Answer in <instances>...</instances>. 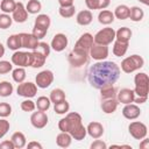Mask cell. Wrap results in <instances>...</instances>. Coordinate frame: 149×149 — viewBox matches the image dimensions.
Listing matches in <instances>:
<instances>
[{
	"mask_svg": "<svg viewBox=\"0 0 149 149\" xmlns=\"http://www.w3.org/2000/svg\"><path fill=\"white\" fill-rule=\"evenodd\" d=\"M120 68L112 61H98L90 66L87 79L92 87L100 90L106 85H113L120 77Z\"/></svg>",
	"mask_w": 149,
	"mask_h": 149,
	"instance_id": "1",
	"label": "cell"
},
{
	"mask_svg": "<svg viewBox=\"0 0 149 149\" xmlns=\"http://www.w3.org/2000/svg\"><path fill=\"white\" fill-rule=\"evenodd\" d=\"M66 119H68V123H69L68 133L72 136V139L77 140V141L84 140L87 132H86V127H84V125L81 122L83 121L81 115L77 112H70V113H66Z\"/></svg>",
	"mask_w": 149,
	"mask_h": 149,
	"instance_id": "2",
	"label": "cell"
},
{
	"mask_svg": "<svg viewBox=\"0 0 149 149\" xmlns=\"http://www.w3.org/2000/svg\"><path fill=\"white\" fill-rule=\"evenodd\" d=\"M144 65V59L140 55H132L123 58L121 62V70L126 73H132L136 70H140Z\"/></svg>",
	"mask_w": 149,
	"mask_h": 149,
	"instance_id": "3",
	"label": "cell"
},
{
	"mask_svg": "<svg viewBox=\"0 0 149 149\" xmlns=\"http://www.w3.org/2000/svg\"><path fill=\"white\" fill-rule=\"evenodd\" d=\"M135 88L134 93L139 97H148L149 93V77L146 72H139L134 77Z\"/></svg>",
	"mask_w": 149,
	"mask_h": 149,
	"instance_id": "4",
	"label": "cell"
},
{
	"mask_svg": "<svg viewBox=\"0 0 149 149\" xmlns=\"http://www.w3.org/2000/svg\"><path fill=\"white\" fill-rule=\"evenodd\" d=\"M115 40V30L111 27H106L100 29L94 36L93 41L97 44H102V45H108Z\"/></svg>",
	"mask_w": 149,
	"mask_h": 149,
	"instance_id": "5",
	"label": "cell"
},
{
	"mask_svg": "<svg viewBox=\"0 0 149 149\" xmlns=\"http://www.w3.org/2000/svg\"><path fill=\"white\" fill-rule=\"evenodd\" d=\"M12 63L14 65L26 68V66H31L33 63V52L31 51H20L16 50L12 55Z\"/></svg>",
	"mask_w": 149,
	"mask_h": 149,
	"instance_id": "6",
	"label": "cell"
},
{
	"mask_svg": "<svg viewBox=\"0 0 149 149\" xmlns=\"http://www.w3.org/2000/svg\"><path fill=\"white\" fill-rule=\"evenodd\" d=\"M128 132H129L130 136L134 137L135 140H142V139H144L147 136L148 128H147V126L143 122L133 121L128 126Z\"/></svg>",
	"mask_w": 149,
	"mask_h": 149,
	"instance_id": "7",
	"label": "cell"
},
{
	"mask_svg": "<svg viewBox=\"0 0 149 149\" xmlns=\"http://www.w3.org/2000/svg\"><path fill=\"white\" fill-rule=\"evenodd\" d=\"M16 93L23 98H33L37 93V86L31 81H22L17 85Z\"/></svg>",
	"mask_w": 149,
	"mask_h": 149,
	"instance_id": "8",
	"label": "cell"
},
{
	"mask_svg": "<svg viewBox=\"0 0 149 149\" xmlns=\"http://www.w3.org/2000/svg\"><path fill=\"white\" fill-rule=\"evenodd\" d=\"M94 43L93 41V35L90 34V33H84L79 38L78 41L76 42L74 44V48L73 50H77V51H83V52H87L90 51L92 44Z\"/></svg>",
	"mask_w": 149,
	"mask_h": 149,
	"instance_id": "9",
	"label": "cell"
},
{
	"mask_svg": "<svg viewBox=\"0 0 149 149\" xmlns=\"http://www.w3.org/2000/svg\"><path fill=\"white\" fill-rule=\"evenodd\" d=\"M68 61L70 63L71 66L73 68H80L84 64L87 63L88 61V54L87 52H83V51H77V50H72L69 54Z\"/></svg>",
	"mask_w": 149,
	"mask_h": 149,
	"instance_id": "10",
	"label": "cell"
},
{
	"mask_svg": "<svg viewBox=\"0 0 149 149\" xmlns=\"http://www.w3.org/2000/svg\"><path fill=\"white\" fill-rule=\"evenodd\" d=\"M54 81V73L50 70H43L37 73L35 77V84L40 88H47L49 87Z\"/></svg>",
	"mask_w": 149,
	"mask_h": 149,
	"instance_id": "11",
	"label": "cell"
},
{
	"mask_svg": "<svg viewBox=\"0 0 149 149\" xmlns=\"http://www.w3.org/2000/svg\"><path fill=\"white\" fill-rule=\"evenodd\" d=\"M88 56H91L95 61H105L108 57V47L93 43L88 51Z\"/></svg>",
	"mask_w": 149,
	"mask_h": 149,
	"instance_id": "12",
	"label": "cell"
},
{
	"mask_svg": "<svg viewBox=\"0 0 149 149\" xmlns=\"http://www.w3.org/2000/svg\"><path fill=\"white\" fill-rule=\"evenodd\" d=\"M30 123L33 125V127L37 128V129H42L47 126L48 123V115L45 112L43 111H38L34 112L30 116Z\"/></svg>",
	"mask_w": 149,
	"mask_h": 149,
	"instance_id": "13",
	"label": "cell"
},
{
	"mask_svg": "<svg viewBox=\"0 0 149 149\" xmlns=\"http://www.w3.org/2000/svg\"><path fill=\"white\" fill-rule=\"evenodd\" d=\"M68 42L69 41H68L66 35L62 34V33H58L52 37L51 43H50V48H52L56 52H61L68 47Z\"/></svg>",
	"mask_w": 149,
	"mask_h": 149,
	"instance_id": "14",
	"label": "cell"
},
{
	"mask_svg": "<svg viewBox=\"0 0 149 149\" xmlns=\"http://www.w3.org/2000/svg\"><path fill=\"white\" fill-rule=\"evenodd\" d=\"M12 19L17 23H23L27 21L28 12L26 9V6L22 2H16V7L12 13Z\"/></svg>",
	"mask_w": 149,
	"mask_h": 149,
	"instance_id": "15",
	"label": "cell"
},
{
	"mask_svg": "<svg viewBox=\"0 0 149 149\" xmlns=\"http://www.w3.org/2000/svg\"><path fill=\"white\" fill-rule=\"evenodd\" d=\"M122 115L128 120H135L141 115V109L136 104H127L122 108Z\"/></svg>",
	"mask_w": 149,
	"mask_h": 149,
	"instance_id": "16",
	"label": "cell"
},
{
	"mask_svg": "<svg viewBox=\"0 0 149 149\" xmlns=\"http://www.w3.org/2000/svg\"><path fill=\"white\" fill-rule=\"evenodd\" d=\"M86 132L92 139H100L104 135V126L98 121H92L87 125Z\"/></svg>",
	"mask_w": 149,
	"mask_h": 149,
	"instance_id": "17",
	"label": "cell"
},
{
	"mask_svg": "<svg viewBox=\"0 0 149 149\" xmlns=\"http://www.w3.org/2000/svg\"><path fill=\"white\" fill-rule=\"evenodd\" d=\"M21 42H22V48H26L28 50H34L36 49L37 44H38V40L33 35V34H28V33H21Z\"/></svg>",
	"mask_w": 149,
	"mask_h": 149,
	"instance_id": "18",
	"label": "cell"
},
{
	"mask_svg": "<svg viewBox=\"0 0 149 149\" xmlns=\"http://www.w3.org/2000/svg\"><path fill=\"white\" fill-rule=\"evenodd\" d=\"M134 98H135L134 90L130 88H121L120 92L116 94V100L123 105L132 104L134 101Z\"/></svg>",
	"mask_w": 149,
	"mask_h": 149,
	"instance_id": "19",
	"label": "cell"
},
{
	"mask_svg": "<svg viewBox=\"0 0 149 149\" xmlns=\"http://www.w3.org/2000/svg\"><path fill=\"white\" fill-rule=\"evenodd\" d=\"M93 20V15L91 13L90 9H84V10H80L77 16H76V21L78 24L80 26H88Z\"/></svg>",
	"mask_w": 149,
	"mask_h": 149,
	"instance_id": "20",
	"label": "cell"
},
{
	"mask_svg": "<svg viewBox=\"0 0 149 149\" xmlns=\"http://www.w3.org/2000/svg\"><path fill=\"white\" fill-rule=\"evenodd\" d=\"M119 105V101L115 98H111V99H104L101 102V109L104 113L106 114H112L116 111Z\"/></svg>",
	"mask_w": 149,
	"mask_h": 149,
	"instance_id": "21",
	"label": "cell"
},
{
	"mask_svg": "<svg viewBox=\"0 0 149 149\" xmlns=\"http://www.w3.org/2000/svg\"><path fill=\"white\" fill-rule=\"evenodd\" d=\"M114 19L115 17H114L113 12H111L108 9H101L100 13L98 14V21H99V23H101L104 26H108V24L113 23Z\"/></svg>",
	"mask_w": 149,
	"mask_h": 149,
	"instance_id": "22",
	"label": "cell"
},
{
	"mask_svg": "<svg viewBox=\"0 0 149 149\" xmlns=\"http://www.w3.org/2000/svg\"><path fill=\"white\" fill-rule=\"evenodd\" d=\"M72 142V136L66 133V132H61L57 136H56V143L58 147L61 148H68L71 146Z\"/></svg>",
	"mask_w": 149,
	"mask_h": 149,
	"instance_id": "23",
	"label": "cell"
},
{
	"mask_svg": "<svg viewBox=\"0 0 149 149\" xmlns=\"http://www.w3.org/2000/svg\"><path fill=\"white\" fill-rule=\"evenodd\" d=\"M128 44L129 42H121L115 40L114 44H113V54L116 57H122L126 55L127 50H128Z\"/></svg>",
	"mask_w": 149,
	"mask_h": 149,
	"instance_id": "24",
	"label": "cell"
},
{
	"mask_svg": "<svg viewBox=\"0 0 149 149\" xmlns=\"http://www.w3.org/2000/svg\"><path fill=\"white\" fill-rule=\"evenodd\" d=\"M10 141L13 142L14 148H16V149H21V148H24V147L27 146L26 136H24V134L21 133V132H15V133L12 135Z\"/></svg>",
	"mask_w": 149,
	"mask_h": 149,
	"instance_id": "25",
	"label": "cell"
},
{
	"mask_svg": "<svg viewBox=\"0 0 149 149\" xmlns=\"http://www.w3.org/2000/svg\"><path fill=\"white\" fill-rule=\"evenodd\" d=\"M7 47L10 50H19L20 48H22V42H21V35L20 34H13L7 38Z\"/></svg>",
	"mask_w": 149,
	"mask_h": 149,
	"instance_id": "26",
	"label": "cell"
},
{
	"mask_svg": "<svg viewBox=\"0 0 149 149\" xmlns=\"http://www.w3.org/2000/svg\"><path fill=\"white\" fill-rule=\"evenodd\" d=\"M132 30L127 27H121L115 31V40L121 41V42H129L132 37Z\"/></svg>",
	"mask_w": 149,
	"mask_h": 149,
	"instance_id": "27",
	"label": "cell"
},
{
	"mask_svg": "<svg viewBox=\"0 0 149 149\" xmlns=\"http://www.w3.org/2000/svg\"><path fill=\"white\" fill-rule=\"evenodd\" d=\"M144 16V12L142 8H140L139 6H133L129 8V16L128 19H130L133 22H140Z\"/></svg>",
	"mask_w": 149,
	"mask_h": 149,
	"instance_id": "28",
	"label": "cell"
},
{
	"mask_svg": "<svg viewBox=\"0 0 149 149\" xmlns=\"http://www.w3.org/2000/svg\"><path fill=\"white\" fill-rule=\"evenodd\" d=\"M114 17L119 20H126L129 16V7L127 5H119L114 9Z\"/></svg>",
	"mask_w": 149,
	"mask_h": 149,
	"instance_id": "29",
	"label": "cell"
},
{
	"mask_svg": "<svg viewBox=\"0 0 149 149\" xmlns=\"http://www.w3.org/2000/svg\"><path fill=\"white\" fill-rule=\"evenodd\" d=\"M31 52H33V63H31V68L37 69V68L43 66L44 63H45V61H47V57H45L43 54L38 52L37 50H33Z\"/></svg>",
	"mask_w": 149,
	"mask_h": 149,
	"instance_id": "30",
	"label": "cell"
},
{
	"mask_svg": "<svg viewBox=\"0 0 149 149\" xmlns=\"http://www.w3.org/2000/svg\"><path fill=\"white\" fill-rule=\"evenodd\" d=\"M115 95H116V90L113 85H106V86L100 88V97H101L102 100L115 98Z\"/></svg>",
	"mask_w": 149,
	"mask_h": 149,
	"instance_id": "31",
	"label": "cell"
},
{
	"mask_svg": "<svg viewBox=\"0 0 149 149\" xmlns=\"http://www.w3.org/2000/svg\"><path fill=\"white\" fill-rule=\"evenodd\" d=\"M49 99H50V101L54 102V104H57V102H59V101H63V100H65V92H64L62 88H54V90L50 92Z\"/></svg>",
	"mask_w": 149,
	"mask_h": 149,
	"instance_id": "32",
	"label": "cell"
},
{
	"mask_svg": "<svg viewBox=\"0 0 149 149\" xmlns=\"http://www.w3.org/2000/svg\"><path fill=\"white\" fill-rule=\"evenodd\" d=\"M35 105H36V108L38 111H43V112H47L49 108H50V105H51V101L48 97H38L37 100L35 101Z\"/></svg>",
	"mask_w": 149,
	"mask_h": 149,
	"instance_id": "33",
	"label": "cell"
},
{
	"mask_svg": "<svg viewBox=\"0 0 149 149\" xmlns=\"http://www.w3.org/2000/svg\"><path fill=\"white\" fill-rule=\"evenodd\" d=\"M14 91V87H13V84H10L9 81H0V97H10L12 93Z\"/></svg>",
	"mask_w": 149,
	"mask_h": 149,
	"instance_id": "34",
	"label": "cell"
},
{
	"mask_svg": "<svg viewBox=\"0 0 149 149\" xmlns=\"http://www.w3.org/2000/svg\"><path fill=\"white\" fill-rule=\"evenodd\" d=\"M12 77H13V80L17 84L24 81L26 79V70L24 68H21V66H17L16 69L12 70Z\"/></svg>",
	"mask_w": 149,
	"mask_h": 149,
	"instance_id": "35",
	"label": "cell"
},
{
	"mask_svg": "<svg viewBox=\"0 0 149 149\" xmlns=\"http://www.w3.org/2000/svg\"><path fill=\"white\" fill-rule=\"evenodd\" d=\"M26 9L28 14H37L42 9V3L38 0H29L26 5Z\"/></svg>",
	"mask_w": 149,
	"mask_h": 149,
	"instance_id": "36",
	"label": "cell"
},
{
	"mask_svg": "<svg viewBox=\"0 0 149 149\" xmlns=\"http://www.w3.org/2000/svg\"><path fill=\"white\" fill-rule=\"evenodd\" d=\"M15 7H16L15 0H1V2H0V9L6 14L13 13Z\"/></svg>",
	"mask_w": 149,
	"mask_h": 149,
	"instance_id": "37",
	"label": "cell"
},
{
	"mask_svg": "<svg viewBox=\"0 0 149 149\" xmlns=\"http://www.w3.org/2000/svg\"><path fill=\"white\" fill-rule=\"evenodd\" d=\"M50 23H51L50 17L47 14H38L37 17L35 19V24L36 26H41V27H43L45 29H49Z\"/></svg>",
	"mask_w": 149,
	"mask_h": 149,
	"instance_id": "38",
	"label": "cell"
},
{
	"mask_svg": "<svg viewBox=\"0 0 149 149\" xmlns=\"http://www.w3.org/2000/svg\"><path fill=\"white\" fill-rule=\"evenodd\" d=\"M70 109V105L66 100H63V101H59L57 104H54V111L57 113V114H66Z\"/></svg>",
	"mask_w": 149,
	"mask_h": 149,
	"instance_id": "39",
	"label": "cell"
},
{
	"mask_svg": "<svg viewBox=\"0 0 149 149\" xmlns=\"http://www.w3.org/2000/svg\"><path fill=\"white\" fill-rule=\"evenodd\" d=\"M58 13L64 19H69V17H72L76 13V7L74 6H70V7H59L58 9Z\"/></svg>",
	"mask_w": 149,
	"mask_h": 149,
	"instance_id": "40",
	"label": "cell"
},
{
	"mask_svg": "<svg viewBox=\"0 0 149 149\" xmlns=\"http://www.w3.org/2000/svg\"><path fill=\"white\" fill-rule=\"evenodd\" d=\"M13 23V19L9 14L2 13L0 14V29H7L12 26Z\"/></svg>",
	"mask_w": 149,
	"mask_h": 149,
	"instance_id": "41",
	"label": "cell"
},
{
	"mask_svg": "<svg viewBox=\"0 0 149 149\" xmlns=\"http://www.w3.org/2000/svg\"><path fill=\"white\" fill-rule=\"evenodd\" d=\"M20 106H21V109L23 112H33L36 108L35 101H33L30 98H26V100H23Z\"/></svg>",
	"mask_w": 149,
	"mask_h": 149,
	"instance_id": "42",
	"label": "cell"
},
{
	"mask_svg": "<svg viewBox=\"0 0 149 149\" xmlns=\"http://www.w3.org/2000/svg\"><path fill=\"white\" fill-rule=\"evenodd\" d=\"M47 31H48V29H45V28H43V27H41V26L34 24V28H33L31 34H33L37 40H41V38H43V37L47 35Z\"/></svg>",
	"mask_w": 149,
	"mask_h": 149,
	"instance_id": "43",
	"label": "cell"
},
{
	"mask_svg": "<svg viewBox=\"0 0 149 149\" xmlns=\"http://www.w3.org/2000/svg\"><path fill=\"white\" fill-rule=\"evenodd\" d=\"M12 114V106L7 102H0V118H7Z\"/></svg>",
	"mask_w": 149,
	"mask_h": 149,
	"instance_id": "44",
	"label": "cell"
},
{
	"mask_svg": "<svg viewBox=\"0 0 149 149\" xmlns=\"http://www.w3.org/2000/svg\"><path fill=\"white\" fill-rule=\"evenodd\" d=\"M13 70V63L8 61H0V74L9 73Z\"/></svg>",
	"mask_w": 149,
	"mask_h": 149,
	"instance_id": "45",
	"label": "cell"
},
{
	"mask_svg": "<svg viewBox=\"0 0 149 149\" xmlns=\"http://www.w3.org/2000/svg\"><path fill=\"white\" fill-rule=\"evenodd\" d=\"M34 50H37L38 52H41V54H43L45 57H48L49 54H50V45H49L48 43H45V42H38L36 49H34Z\"/></svg>",
	"mask_w": 149,
	"mask_h": 149,
	"instance_id": "46",
	"label": "cell"
},
{
	"mask_svg": "<svg viewBox=\"0 0 149 149\" xmlns=\"http://www.w3.org/2000/svg\"><path fill=\"white\" fill-rule=\"evenodd\" d=\"M9 128H10L9 121H7L6 119H0V139H2L7 134Z\"/></svg>",
	"mask_w": 149,
	"mask_h": 149,
	"instance_id": "47",
	"label": "cell"
},
{
	"mask_svg": "<svg viewBox=\"0 0 149 149\" xmlns=\"http://www.w3.org/2000/svg\"><path fill=\"white\" fill-rule=\"evenodd\" d=\"M90 147H91V149H106V148H107V144H106L104 141L95 139V141H94L93 143H91Z\"/></svg>",
	"mask_w": 149,
	"mask_h": 149,
	"instance_id": "48",
	"label": "cell"
},
{
	"mask_svg": "<svg viewBox=\"0 0 149 149\" xmlns=\"http://www.w3.org/2000/svg\"><path fill=\"white\" fill-rule=\"evenodd\" d=\"M85 5L88 9H99V0H85Z\"/></svg>",
	"mask_w": 149,
	"mask_h": 149,
	"instance_id": "49",
	"label": "cell"
},
{
	"mask_svg": "<svg viewBox=\"0 0 149 149\" xmlns=\"http://www.w3.org/2000/svg\"><path fill=\"white\" fill-rule=\"evenodd\" d=\"M0 149H15V148H14V144L10 140H6V141H2L0 143Z\"/></svg>",
	"mask_w": 149,
	"mask_h": 149,
	"instance_id": "50",
	"label": "cell"
},
{
	"mask_svg": "<svg viewBox=\"0 0 149 149\" xmlns=\"http://www.w3.org/2000/svg\"><path fill=\"white\" fill-rule=\"evenodd\" d=\"M27 148L28 149H42V144L36 142V141H31L27 144Z\"/></svg>",
	"mask_w": 149,
	"mask_h": 149,
	"instance_id": "51",
	"label": "cell"
},
{
	"mask_svg": "<svg viewBox=\"0 0 149 149\" xmlns=\"http://www.w3.org/2000/svg\"><path fill=\"white\" fill-rule=\"evenodd\" d=\"M73 1L74 0H58L59 7H70L73 6Z\"/></svg>",
	"mask_w": 149,
	"mask_h": 149,
	"instance_id": "52",
	"label": "cell"
},
{
	"mask_svg": "<svg viewBox=\"0 0 149 149\" xmlns=\"http://www.w3.org/2000/svg\"><path fill=\"white\" fill-rule=\"evenodd\" d=\"M111 3V0H99V9H106Z\"/></svg>",
	"mask_w": 149,
	"mask_h": 149,
	"instance_id": "53",
	"label": "cell"
},
{
	"mask_svg": "<svg viewBox=\"0 0 149 149\" xmlns=\"http://www.w3.org/2000/svg\"><path fill=\"white\" fill-rule=\"evenodd\" d=\"M140 149H149V140L148 139H142V142L140 143Z\"/></svg>",
	"mask_w": 149,
	"mask_h": 149,
	"instance_id": "54",
	"label": "cell"
},
{
	"mask_svg": "<svg viewBox=\"0 0 149 149\" xmlns=\"http://www.w3.org/2000/svg\"><path fill=\"white\" fill-rule=\"evenodd\" d=\"M148 97H137V98H134V101L133 102H136V104H144L147 101Z\"/></svg>",
	"mask_w": 149,
	"mask_h": 149,
	"instance_id": "55",
	"label": "cell"
},
{
	"mask_svg": "<svg viewBox=\"0 0 149 149\" xmlns=\"http://www.w3.org/2000/svg\"><path fill=\"white\" fill-rule=\"evenodd\" d=\"M5 55V47L2 45V43H0V58Z\"/></svg>",
	"mask_w": 149,
	"mask_h": 149,
	"instance_id": "56",
	"label": "cell"
},
{
	"mask_svg": "<svg viewBox=\"0 0 149 149\" xmlns=\"http://www.w3.org/2000/svg\"><path fill=\"white\" fill-rule=\"evenodd\" d=\"M141 3H143V5H146V6H148L149 5V0H139Z\"/></svg>",
	"mask_w": 149,
	"mask_h": 149,
	"instance_id": "57",
	"label": "cell"
},
{
	"mask_svg": "<svg viewBox=\"0 0 149 149\" xmlns=\"http://www.w3.org/2000/svg\"><path fill=\"white\" fill-rule=\"evenodd\" d=\"M0 2H1V0H0Z\"/></svg>",
	"mask_w": 149,
	"mask_h": 149,
	"instance_id": "58",
	"label": "cell"
}]
</instances>
